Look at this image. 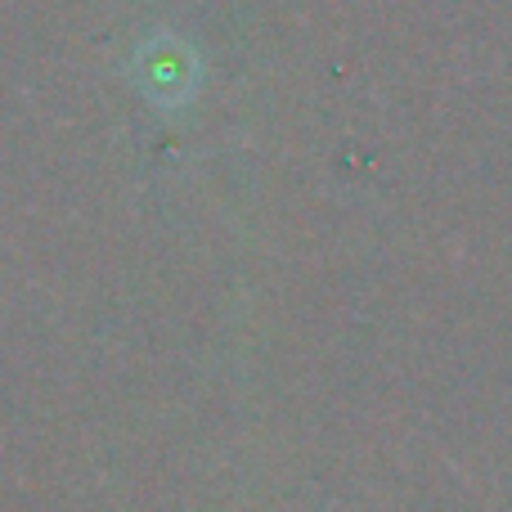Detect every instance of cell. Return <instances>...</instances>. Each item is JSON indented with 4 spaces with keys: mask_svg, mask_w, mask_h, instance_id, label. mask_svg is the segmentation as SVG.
Masks as SVG:
<instances>
[{
    "mask_svg": "<svg viewBox=\"0 0 512 512\" xmlns=\"http://www.w3.org/2000/svg\"><path fill=\"white\" fill-rule=\"evenodd\" d=\"M135 77H140L144 95H149L153 104H185L198 81V59L185 50L180 36L162 32L140 45V54H135Z\"/></svg>",
    "mask_w": 512,
    "mask_h": 512,
    "instance_id": "cell-1",
    "label": "cell"
}]
</instances>
